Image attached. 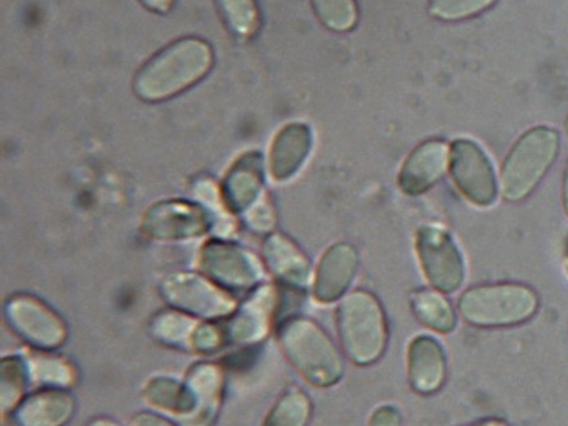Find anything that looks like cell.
Returning a JSON list of instances; mask_svg holds the SVG:
<instances>
[{
    "instance_id": "6da1fadb",
    "label": "cell",
    "mask_w": 568,
    "mask_h": 426,
    "mask_svg": "<svg viewBox=\"0 0 568 426\" xmlns=\"http://www.w3.org/2000/svg\"><path fill=\"white\" fill-rule=\"evenodd\" d=\"M214 65V50L200 38H181L155 53L133 79V91L145 103H163L195 88Z\"/></svg>"
},
{
    "instance_id": "7a4b0ae2",
    "label": "cell",
    "mask_w": 568,
    "mask_h": 426,
    "mask_svg": "<svg viewBox=\"0 0 568 426\" xmlns=\"http://www.w3.org/2000/svg\"><path fill=\"white\" fill-rule=\"evenodd\" d=\"M278 339L285 357L313 386L332 387L344 377L342 353L314 321L288 317L281 324Z\"/></svg>"
},
{
    "instance_id": "3957f363",
    "label": "cell",
    "mask_w": 568,
    "mask_h": 426,
    "mask_svg": "<svg viewBox=\"0 0 568 426\" xmlns=\"http://www.w3.org/2000/svg\"><path fill=\"white\" fill-rule=\"evenodd\" d=\"M336 327L345 355L355 365L376 364L388 345V323L383 305L371 292L345 295L336 310Z\"/></svg>"
},
{
    "instance_id": "277c9868",
    "label": "cell",
    "mask_w": 568,
    "mask_h": 426,
    "mask_svg": "<svg viewBox=\"0 0 568 426\" xmlns=\"http://www.w3.org/2000/svg\"><path fill=\"white\" fill-rule=\"evenodd\" d=\"M538 295L519 283L480 285L459 298V313L476 327H509L528 323L538 313Z\"/></svg>"
},
{
    "instance_id": "5b68a950",
    "label": "cell",
    "mask_w": 568,
    "mask_h": 426,
    "mask_svg": "<svg viewBox=\"0 0 568 426\" xmlns=\"http://www.w3.org/2000/svg\"><path fill=\"white\" fill-rule=\"evenodd\" d=\"M558 149L560 136L548 126H536L520 136L504 162L500 178L504 199L520 202L531 195L557 159Z\"/></svg>"
},
{
    "instance_id": "8992f818",
    "label": "cell",
    "mask_w": 568,
    "mask_h": 426,
    "mask_svg": "<svg viewBox=\"0 0 568 426\" xmlns=\"http://www.w3.org/2000/svg\"><path fill=\"white\" fill-rule=\"evenodd\" d=\"M161 295L171 307L202 320H224L236 311L230 292L219 287L207 276L176 273L161 283Z\"/></svg>"
},
{
    "instance_id": "52a82bcc",
    "label": "cell",
    "mask_w": 568,
    "mask_h": 426,
    "mask_svg": "<svg viewBox=\"0 0 568 426\" xmlns=\"http://www.w3.org/2000/svg\"><path fill=\"white\" fill-rule=\"evenodd\" d=\"M6 321L19 338L41 352L59 348L67 338V326L62 317L28 294H16L6 302Z\"/></svg>"
},
{
    "instance_id": "ba28073f",
    "label": "cell",
    "mask_w": 568,
    "mask_h": 426,
    "mask_svg": "<svg viewBox=\"0 0 568 426\" xmlns=\"http://www.w3.org/2000/svg\"><path fill=\"white\" fill-rule=\"evenodd\" d=\"M203 275L227 292H247L258 287L263 268L258 260L243 247L225 241H209L200 251Z\"/></svg>"
},
{
    "instance_id": "9c48e42d",
    "label": "cell",
    "mask_w": 568,
    "mask_h": 426,
    "mask_svg": "<svg viewBox=\"0 0 568 426\" xmlns=\"http://www.w3.org/2000/svg\"><path fill=\"white\" fill-rule=\"evenodd\" d=\"M417 253L432 287L454 294L465 282L462 251L444 229L425 225L417 232Z\"/></svg>"
},
{
    "instance_id": "30bf717a",
    "label": "cell",
    "mask_w": 568,
    "mask_h": 426,
    "mask_svg": "<svg viewBox=\"0 0 568 426\" xmlns=\"http://www.w3.org/2000/svg\"><path fill=\"white\" fill-rule=\"evenodd\" d=\"M450 174L459 192L476 206H490L497 200L494 165L480 145L471 140H456L450 148Z\"/></svg>"
},
{
    "instance_id": "8fae6325",
    "label": "cell",
    "mask_w": 568,
    "mask_h": 426,
    "mask_svg": "<svg viewBox=\"0 0 568 426\" xmlns=\"http://www.w3.org/2000/svg\"><path fill=\"white\" fill-rule=\"evenodd\" d=\"M212 225L207 210L180 200L155 203L142 219V232L155 241L195 240Z\"/></svg>"
},
{
    "instance_id": "7c38bea8",
    "label": "cell",
    "mask_w": 568,
    "mask_h": 426,
    "mask_svg": "<svg viewBox=\"0 0 568 426\" xmlns=\"http://www.w3.org/2000/svg\"><path fill=\"white\" fill-rule=\"evenodd\" d=\"M278 304V291L274 285L255 288L250 301L222 323L227 345H256L262 342L277 316Z\"/></svg>"
},
{
    "instance_id": "4fadbf2b",
    "label": "cell",
    "mask_w": 568,
    "mask_h": 426,
    "mask_svg": "<svg viewBox=\"0 0 568 426\" xmlns=\"http://www.w3.org/2000/svg\"><path fill=\"white\" fill-rule=\"evenodd\" d=\"M449 161L450 149L443 140H428L418 145L399 171L402 192L410 196L427 192L446 174Z\"/></svg>"
},
{
    "instance_id": "5bb4252c",
    "label": "cell",
    "mask_w": 568,
    "mask_h": 426,
    "mask_svg": "<svg viewBox=\"0 0 568 426\" xmlns=\"http://www.w3.org/2000/svg\"><path fill=\"white\" fill-rule=\"evenodd\" d=\"M225 205L231 212L244 213L265 199V164L256 152L243 155L231 168L222 187Z\"/></svg>"
},
{
    "instance_id": "9a60e30c",
    "label": "cell",
    "mask_w": 568,
    "mask_h": 426,
    "mask_svg": "<svg viewBox=\"0 0 568 426\" xmlns=\"http://www.w3.org/2000/svg\"><path fill=\"white\" fill-rule=\"evenodd\" d=\"M358 254L352 244L339 243L323 254L314 280V297L323 304L338 301L354 282Z\"/></svg>"
},
{
    "instance_id": "2e32d148",
    "label": "cell",
    "mask_w": 568,
    "mask_h": 426,
    "mask_svg": "<svg viewBox=\"0 0 568 426\" xmlns=\"http://www.w3.org/2000/svg\"><path fill=\"white\" fill-rule=\"evenodd\" d=\"M446 353L430 336H418L408 348V381L420 396L439 393L446 383Z\"/></svg>"
},
{
    "instance_id": "e0dca14e",
    "label": "cell",
    "mask_w": 568,
    "mask_h": 426,
    "mask_svg": "<svg viewBox=\"0 0 568 426\" xmlns=\"http://www.w3.org/2000/svg\"><path fill=\"white\" fill-rule=\"evenodd\" d=\"M75 412V399L71 393L59 387L38 390L12 412L16 426H65Z\"/></svg>"
},
{
    "instance_id": "ac0fdd59",
    "label": "cell",
    "mask_w": 568,
    "mask_h": 426,
    "mask_svg": "<svg viewBox=\"0 0 568 426\" xmlns=\"http://www.w3.org/2000/svg\"><path fill=\"white\" fill-rule=\"evenodd\" d=\"M313 148V133L306 123H291L275 136L270 151V173L275 181L291 180L303 168Z\"/></svg>"
},
{
    "instance_id": "d6986e66",
    "label": "cell",
    "mask_w": 568,
    "mask_h": 426,
    "mask_svg": "<svg viewBox=\"0 0 568 426\" xmlns=\"http://www.w3.org/2000/svg\"><path fill=\"white\" fill-rule=\"evenodd\" d=\"M186 386L192 393L195 412L185 419L189 426H207L214 422L221 406L222 390H224V372L215 364H196L190 371Z\"/></svg>"
},
{
    "instance_id": "ffe728a7",
    "label": "cell",
    "mask_w": 568,
    "mask_h": 426,
    "mask_svg": "<svg viewBox=\"0 0 568 426\" xmlns=\"http://www.w3.org/2000/svg\"><path fill=\"white\" fill-rule=\"evenodd\" d=\"M266 266L284 285L294 288H304L310 283L311 265L306 254L297 247L294 241L284 234H272L266 240Z\"/></svg>"
},
{
    "instance_id": "44dd1931",
    "label": "cell",
    "mask_w": 568,
    "mask_h": 426,
    "mask_svg": "<svg viewBox=\"0 0 568 426\" xmlns=\"http://www.w3.org/2000/svg\"><path fill=\"white\" fill-rule=\"evenodd\" d=\"M200 323L190 314L178 310H166L155 314L151 321V335L166 346L180 349H193L195 333Z\"/></svg>"
},
{
    "instance_id": "7402d4cb",
    "label": "cell",
    "mask_w": 568,
    "mask_h": 426,
    "mask_svg": "<svg viewBox=\"0 0 568 426\" xmlns=\"http://www.w3.org/2000/svg\"><path fill=\"white\" fill-rule=\"evenodd\" d=\"M412 311L415 317L428 329L437 331L440 335H449L456 327V313L443 292L417 291L410 297Z\"/></svg>"
},
{
    "instance_id": "603a6c76",
    "label": "cell",
    "mask_w": 568,
    "mask_h": 426,
    "mask_svg": "<svg viewBox=\"0 0 568 426\" xmlns=\"http://www.w3.org/2000/svg\"><path fill=\"white\" fill-rule=\"evenodd\" d=\"M149 403L155 408L190 418L195 412L192 393L186 384L178 383L170 377H155L144 390Z\"/></svg>"
},
{
    "instance_id": "cb8c5ba5",
    "label": "cell",
    "mask_w": 568,
    "mask_h": 426,
    "mask_svg": "<svg viewBox=\"0 0 568 426\" xmlns=\"http://www.w3.org/2000/svg\"><path fill=\"white\" fill-rule=\"evenodd\" d=\"M215 4L225 28L233 37L237 40H252L256 37L262 27L256 0H215Z\"/></svg>"
},
{
    "instance_id": "d4e9b609",
    "label": "cell",
    "mask_w": 568,
    "mask_h": 426,
    "mask_svg": "<svg viewBox=\"0 0 568 426\" xmlns=\"http://www.w3.org/2000/svg\"><path fill=\"white\" fill-rule=\"evenodd\" d=\"M28 371L30 381L47 387L65 389L78 381V372L69 362L60 357H50L47 353L34 352L30 355Z\"/></svg>"
},
{
    "instance_id": "484cf974",
    "label": "cell",
    "mask_w": 568,
    "mask_h": 426,
    "mask_svg": "<svg viewBox=\"0 0 568 426\" xmlns=\"http://www.w3.org/2000/svg\"><path fill=\"white\" fill-rule=\"evenodd\" d=\"M310 418V397L297 387H291L278 397L272 412L266 415L263 426H307Z\"/></svg>"
},
{
    "instance_id": "4316f807",
    "label": "cell",
    "mask_w": 568,
    "mask_h": 426,
    "mask_svg": "<svg viewBox=\"0 0 568 426\" xmlns=\"http://www.w3.org/2000/svg\"><path fill=\"white\" fill-rule=\"evenodd\" d=\"M323 27L336 33H347L357 24L358 9L355 0H311Z\"/></svg>"
},
{
    "instance_id": "83f0119b",
    "label": "cell",
    "mask_w": 568,
    "mask_h": 426,
    "mask_svg": "<svg viewBox=\"0 0 568 426\" xmlns=\"http://www.w3.org/2000/svg\"><path fill=\"white\" fill-rule=\"evenodd\" d=\"M30 381L28 362L19 357L2 361V412L11 413L21 405L22 393Z\"/></svg>"
},
{
    "instance_id": "f1b7e54d",
    "label": "cell",
    "mask_w": 568,
    "mask_h": 426,
    "mask_svg": "<svg viewBox=\"0 0 568 426\" xmlns=\"http://www.w3.org/2000/svg\"><path fill=\"white\" fill-rule=\"evenodd\" d=\"M497 0H430L428 11L443 21H462L481 14Z\"/></svg>"
},
{
    "instance_id": "f546056e",
    "label": "cell",
    "mask_w": 568,
    "mask_h": 426,
    "mask_svg": "<svg viewBox=\"0 0 568 426\" xmlns=\"http://www.w3.org/2000/svg\"><path fill=\"white\" fill-rule=\"evenodd\" d=\"M243 219L247 229L256 232V234H270V232L274 231L275 224H277L274 205L270 203L266 196L260 200L253 209L247 210Z\"/></svg>"
},
{
    "instance_id": "4dcf8cb0",
    "label": "cell",
    "mask_w": 568,
    "mask_h": 426,
    "mask_svg": "<svg viewBox=\"0 0 568 426\" xmlns=\"http://www.w3.org/2000/svg\"><path fill=\"white\" fill-rule=\"evenodd\" d=\"M369 426H403L402 415L393 406H381L371 416Z\"/></svg>"
},
{
    "instance_id": "1f68e13d",
    "label": "cell",
    "mask_w": 568,
    "mask_h": 426,
    "mask_svg": "<svg viewBox=\"0 0 568 426\" xmlns=\"http://www.w3.org/2000/svg\"><path fill=\"white\" fill-rule=\"evenodd\" d=\"M130 426H174L173 423L168 422L163 416L154 415V413H141V415L133 416Z\"/></svg>"
},
{
    "instance_id": "d6a6232c",
    "label": "cell",
    "mask_w": 568,
    "mask_h": 426,
    "mask_svg": "<svg viewBox=\"0 0 568 426\" xmlns=\"http://www.w3.org/2000/svg\"><path fill=\"white\" fill-rule=\"evenodd\" d=\"M176 0H141V4L151 12H158V14H168L173 9Z\"/></svg>"
},
{
    "instance_id": "836d02e7",
    "label": "cell",
    "mask_w": 568,
    "mask_h": 426,
    "mask_svg": "<svg viewBox=\"0 0 568 426\" xmlns=\"http://www.w3.org/2000/svg\"><path fill=\"white\" fill-rule=\"evenodd\" d=\"M564 209L568 215V164H567V170H565V178H564Z\"/></svg>"
},
{
    "instance_id": "e575fe53",
    "label": "cell",
    "mask_w": 568,
    "mask_h": 426,
    "mask_svg": "<svg viewBox=\"0 0 568 426\" xmlns=\"http://www.w3.org/2000/svg\"><path fill=\"white\" fill-rule=\"evenodd\" d=\"M471 426H509L503 419H485V422L476 423V425Z\"/></svg>"
},
{
    "instance_id": "d590c367",
    "label": "cell",
    "mask_w": 568,
    "mask_h": 426,
    "mask_svg": "<svg viewBox=\"0 0 568 426\" xmlns=\"http://www.w3.org/2000/svg\"><path fill=\"white\" fill-rule=\"evenodd\" d=\"M88 426H120V425H116L115 422H111V419L98 418V419H93V422H91V423H88Z\"/></svg>"
},
{
    "instance_id": "8d00e7d4",
    "label": "cell",
    "mask_w": 568,
    "mask_h": 426,
    "mask_svg": "<svg viewBox=\"0 0 568 426\" xmlns=\"http://www.w3.org/2000/svg\"><path fill=\"white\" fill-rule=\"evenodd\" d=\"M565 270H567L568 273V253L567 256H565Z\"/></svg>"
},
{
    "instance_id": "74e56055",
    "label": "cell",
    "mask_w": 568,
    "mask_h": 426,
    "mask_svg": "<svg viewBox=\"0 0 568 426\" xmlns=\"http://www.w3.org/2000/svg\"><path fill=\"white\" fill-rule=\"evenodd\" d=\"M565 130H567V133H568V118H567V122H565Z\"/></svg>"
}]
</instances>
